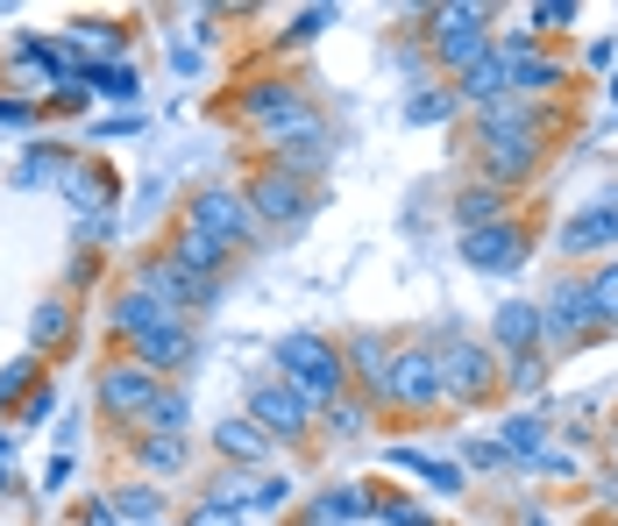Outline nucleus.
Here are the masks:
<instances>
[{"label": "nucleus", "mask_w": 618, "mask_h": 526, "mask_svg": "<svg viewBox=\"0 0 618 526\" xmlns=\"http://www.w3.org/2000/svg\"><path fill=\"white\" fill-rule=\"evenodd\" d=\"M278 363H284V378H292V392L306 399V405L341 392V356L327 349L321 335H306V327H292V335L278 342Z\"/></svg>", "instance_id": "1"}, {"label": "nucleus", "mask_w": 618, "mask_h": 526, "mask_svg": "<svg viewBox=\"0 0 618 526\" xmlns=\"http://www.w3.org/2000/svg\"><path fill=\"white\" fill-rule=\"evenodd\" d=\"M533 135H540V114L533 108H484V143H491V178H512L533 164Z\"/></svg>", "instance_id": "2"}, {"label": "nucleus", "mask_w": 618, "mask_h": 526, "mask_svg": "<svg viewBox=\"0 0 618 526\" xmlns=\"http://www.w3.org/2000/svg\"><path fill=\"white\" fill-rule=\"evenodd\" d=\"M377 392H384L391 405H434V399H441V363H434L427 349H405V356L384 363Z\"/></svg>", "instance_id": "3"}, {"label": "nucleus", "mask_w": 618, "mask_h": 526, "mask_svg": "<svg viewBox=\"0 0 618 526\" xmlns=\"http://www.w3.org/2000/svg\"><path fill=\"white\" fill-rule=\"evenodd\" d=\"M434 51H441V65L470 71L476 57H484V8H448V14H434Z\"/></svg>", "instance_id": "4"}, {"label": "nucleus", "mask_w": 618, "mask_h": 526, "mask_svg": "<svg viewBox=\"0 0 618 526\" xmlns=\"http://www.w3.org/2000/svg\"><path fill=\"white\" fill-rule=\"evenodd\" d=\"M434 363H441V399H484L491 392V356L476 342H448Z\"/></svg>", "instance_id": "5"}, {"label": "nucleus", "mask_w": 618, "mask_h": 526, "mask_svg": "<svg viewBox=\"0 0 618 526\" xmlns=\"http://www.w3.org/2000/svg\"><path fill=\"white\" fill-rule=\"evenodd\" d=\"M192 228L214 235V243L228 249V243H243V235L256 228V214H249L243 192H200V206H192Z\"/></svg>", "instance_id": "6"}, {"label": "nucleus", "mask_w": 618, "mask_h": 526, "mask_svg": "<svg viewBox=\"0 0 618 526\" xmlns=\"http://www.w3.org/2000/svg\"><path fill=\"white\" fill-rule=\"evenodd\" d=\"M243 200H249V214H263V221H299V214L313 206V192H306V178L270 171V178H256Z\"/></svg>", "instance_id": "7"}, {"label": "nucleus", "mask_w": 618, "mask_h": 526, "mask_svg": "<svg viewBox=\"0 0 618 526\" xmlns=\"http://www.w3.org/2000/svg\"><path fill=\"white\" fill-rule=\"evenodd\" d=\"M605 243H618V200H597V206H583V214L562 221L569 257H591V249H605Z\"/></svg>", "instance_id": "8"}, {"label": "nucleus", "mask_w": 618, "mask_h": 526, "mask_svg": "<svg viewBox=\"0 0 618 526\" xmlns=\"http://www.w3.org/2000/svg\"><path fill=\"white\" fill-rule=\"evenodd\" d=\"M462 257H470L476 270H519L526 264V235L519 228H476V235H462Z\"/></svg>", "instance_id": "9"}, {"label": "nucleus", "mask_w": 618, "mask_h": 526, "mask_svg": "<svg viewBox=\"0 0 618 526\" xmlns=\"http://www.w3.org/2000/svg\"><path fill=\"white\" fill-rule=\"evenodd\" d=\"M164 392H157V378H149V370H108V378H100V405H108V413H149V405H157Z\"/></svg>", "instance_id": "10"}, {"label": "nucleus", "mask_w": 618, "mask_h": 526, "mask_svg": "<svg viewBox=\"0 0 618 526\" xmlns=\"http://www.w3.org/2000/svg\"><path fill=\"white\" fill-rule=\"evenodd\" d=\"M249 413H256V427H270V434H299L313 405L299 399L292 384H256V405H249Z\"/></svg>", "instance_id": "11"}, {"label": "nucleus", "mask_w": 618, "mask_h": 526, "mask_svg": "<svg viewBox=\"0 0 618 526\" xmlns=\"http://www.w3.org/2000/svg\"><path fill=\"white\" fill-rule=\"evenodd\" d=\"M583 321H591V292H583V284H562V292L548 299V313H540V335L569 342V335H583Z\"/></svg>", "instance_id": "12"}, {"label": "nucleus", "mask_w": 618, "mask_h": 526, "mask_svg": "<svg viewBox=\"0 0 618 526\" xmlns=\"http://www.w3.org/2000/svg\"><path fill=\"white\" fill-rule=\"evenodd\" d=\"M164 321H171V306H157L149 292H122V299H114V327L135 335V342H143L149 327H164Z\"/></svg>", "instance_id": "13"}, {"label": "nucleus", "mask_w": 618, "mask_h": 526, "mask_svg": "<svg viewBox=\"0 0 618 526\" xmlns=\"http://www.w3.org/2000/svg\"><path fill=\"white\" fill-rule=\"evenodd\" d=\"M462 93H470V100H484V108H497V100L512 93V79H505V57H497V51H484L470 71H462Z\"/></svg>", "instance_id": "14"}, {"label": "nucleus", "mask_w": 618, "mask_h": 526, "mask_svg": "<svg viewBox=\"0 0 618 526\" xmlns=\"http://www.w3.org/2000/svg\"><path fill=\"white\" fill-rule=\"evenodd\" d=\"M135 349H143V370L157 378V370H164V363H178V356H186L192 342H186V327H178V313H171V321H164V327H149V335L135 342Z\"/></svg>", "instance_id": "15"}, {"label": "nucleus", "mask_w": 618, "mask_h": 526, "mask_svg": "<svg viewBox=\"0 0 618 526\" xmlns=\"http://www.w3.org/2000/svg\"><path fill=\"white\" fill-rule=\"evenodd\" d=\"M491 335L497 342H505V349H533V342H540V313L533 306H519V299H512V306H497V321H491Z\"/></svg>", "instance_id": "16"}, {"label": "nucleus", "mask_w": 618, "mask_h": 526, "mask_svg": "<svg viewBox=\"0 0 618 526\" xmlns=\"http://www.w3.org/2000/svg\"><path fill=\"white\" fill-rule=\"evenodd\" d=\"M391 470H413V477H427V484L434 491H462V470H456V462H434V456H419V448H391Z\"/></svg>", "instance_id": "17"}, {"label": "nucleus", "mask_w": 618, "mask_h": 526, "mask_svg": "<svg viewBox=\"0 0 618 526\" xmlns=\"http://www.w3.org/2000/svg\"><path fill=\"white\" fill-rule=\"evenodd\" d=\"M497 206H505V192H497V186H476V192H462V200H456V221H462V235H476V228H497Z\"/></svg>", "instance_id": "18"}, {"label": "nucleus", "mask_w": 618, "mask_h": 526, "mask_svg": "<svg viewBox=\"0 0 618 526\" xmlns=\"http://www.w3.org/2000/svg\"><path fill=\"white\" fill-rule=\"evenodd\" d=\"M221 257H228V249H221L214 235H200V228H186V235H178V264H186L192 278H214Z\"/></svg>", "instance_id": "19"}, {"label": "nucleus", "mask_w": 618, "mask_h": 526, "mask_svg": "<svg viewBox=\"0 0 618 526\" xmlns=\"http://www.w3.org/2000/svg\"><path fill=\"white\" fill-rule=\"evenodd\" d=\"M214 441L228 448V456H243V462H263L270 434H256V419H221V427H214Z\"/></svg>", "instance_id": "20"}, {"label": "nucleus", "mask_w": 618, "mask_h": 526, "mask_svg": "<svg viewBox=\"0 0 618 526\" xmlns=\"http://www.w3.org/2000/svg\"><path fill=\"white\" fill-rule=\"evenodd\" d=\"M505 79L519 86V93H548V86L562 79V71H554L548 57H533V51H526V57H505Z\"/></svg>", "instance_id": "21"}, {"label": "nucleus", "mask_w": 618, "mask_h": 526, "mask_svg": "<svg viewBox=\"0 0 618 526\" xmlns=\"http://www.w3.org/2000/svg\"><path fill=\"white\" fill-rule=\"evenodd\" d=\"M249 114L278 128V122H292V114H299V93H292V86H256V93H249Z\"/></svg>", "instance_id": "22"}, {"label": "nucleus", "mask_w": 618, "mask_h": 526, "mask_svg": "<svg viewBox=\"0 0 618 526\" xmlns=\"http://www.w3.org/2000/svg\"><path fill=\"white\" fill-rule=\"evenodd\" d=\"M540 441H548V427H540L533 413H519V419L505 427V441H497V448H505V456H540Z\"/></svg>", "instance_id": "23"}, {"label": "nucleus", "mask_w": 618, "mask_h": 526, "mask_svg": "<svg viewBox=\"0 0 618 526\" xmlns=\"http://www.w3.org/2000/svg\"><path fill=\"white\" fill-rule=\"evenodd\" d=\"M583 292H591V313H597V321H611V327H618V264H605L591 284H583Z\"/></svg>", "instance_id": "24"}, {"label": "nucleus", "mask_w": 618, "mask_h": 526, "mask_svg": "<svg viewBox=\"0 0 618 526\" xmlns=\"http://www.w3.org/2000/svg\"><path fill=\"white\" fill-rule=\"evenodd\" d=\"M370 513V499H363V491H335V499H321V505H313V519H321V526H335V519H363Z\"/></svg>", "instance_id": "25"}, {"label": "nucleus", "mask_w": 618, "mask_h": 526, "mask_svg": "<svg viewBox=\"0 0 618 526\" xmlns=\"http://www.w3.org/2000/svg\"><path fill=\"white\" fill-rule=\"evenodd\" d=\"M93 93H108V100H135V93H143V79H135L128 65H122V71L100 65V71H93Z\"/></svg>", "instance_id": "26"}, {"label": "nucleus", "mask_w": 618, "mask_h": 526, "mask_svg": "<svg viewBox=\"0 0 618 526\" xmlns=\"http://www.w3.org/2000/svg\"><path fill=\"white\" fill-rule=\"evenodd\" d=\"M100 200H108V178H93V171H71V206H86V214H93Z\"/></svg>", "instance_id": "27"}, {"label": "nucleus", "mask_w": 618, "mask_h": 526, "mask_svg": "<svg viewBox=\"0 0 618 526\" xmlns=\"http://www.w3.org/2000/svg\"><path fill=\"white\" fill-rule=\"evenodd\" d=\"M441 114H456V93H419L405 108V122H441Z\"/></svg>", "instance_id": "28"}, {"label": "nucleus", "mask_w": 618, "mask_h": 526, "mask_svg": "<svg viewBox=\"0 0 618 526\" xmlns=\"http://www.w3.org/2000/svg\"><path fill=\"white\" fill-rule=\"evenodd\" d=\"M143 456H149V470H178V456H186V448H178V434H157Z\"/></svg>", "instance_id": "29"}, {"label": "nucleus", "mask_w": 618, "mask_h": 526, "mask_svg": "<svg viewBox=\"0 0 618 526\" xmlns=\"http://www.w3.org/2000/svg\"><path fill=\"white\" fill-rule=\"evenodd\" d=\"M50 171H57V157H50V149H36V157H29L22 171H14V186H43Z\"/></svg>", "instance_id": "30"}, {"label": "nucleus", "mask_w": 618, "mask_h": 526, "mask_svg": "<svg viewBox=\"0 0 618 526\" xmlns=\"http://www.w3.org/2000/svg\"><path fill=\"white\" fill-rule=\"evenodd\" d=\"M29 378H36V363H29V356H22V363H8V370H0V399H14Z\"/></svg>", "instance_id": "31"}, {"label": "nucleus", "mask_w": 618, "mask_h": 526, "mask_svg": "<svg viewBox=\"0 0 618 526\" xmlns=\"http://www.w3.org/2000/svg\"><path fill=\"white\" fill-rule=\"evenodd\" d=\"M149 419H157V427H171V434H178V419H186V399H178V392H171V399H157V405H149Z\"/></svg>", "instance_id": "32"}, {"label": "nucleus", "mask_w": 618, "mask_h": 526, "mask_svg": "<svg viewBox=\"0 0 618 526\" xmlns=\"http://www.w3.org/2000/svg\"><path fill=\"white\" fill-rule=\"evenodd\" d=\"M71 43H86V51H114V36L100 22H79V29H71Z\"/></svg>", "instance_id": "33"}, {"label": "nucleus", "mask_w": 618, "mask_h": 526, "mask_svg": "<svg viewBox=\"0 0 618 526\" xmlns=\"http://www.w3.org/2000/svg\"><path fill=\"white\" fill-rule=\"evenodd\" d=\"M192 526H243V519H235V505H200Z\"/></svg>", "instance_id": "34"}, {"label": "nucleus", "mask_w": 618, "mask_h": 526, "mask_svg": "<svg viewBox=\"0 0 618 526\" xmlns=\"http://www.w3.org/2000/svg\"><path fill=\"white\" fill-rule=\"evenodd\" d=\"M540 378H548V370H540V363H533V356H519V363H512V384H519V392H533V384H540Z\"/></svg>", "instance_id": "35"}, {"label": "nucleus", "mask_w": 618, "mask_h": 526, "mask_svg": "<svg viewBox=\"0 0 618 526\" xmlns=\"http://www.w3.org/2000/svg\"><path fill=\"white\" fill-rule=\"evenodd\" d=\"M0 122H8V128H22V122H36V108H29V100H0Z\"/></svg>", "instance_id": "36"}, {"label": "nucleus", "mask_w": 618, "mask_h": 526, "mask_svg": "<svg viewBox=\"0 0 618 526\" xmlns=\"http://www.w3.org/2000/svg\"><path fill=\"white\" fill-rule=\"evenodd\" d=\"M50 335H65V306H43L36 313V342H50Z\"/></svg>", "instance_id": "37"}, {"label": "nucleus", "mask_w": 618, "mask_h": 526, "mask_svg": "<svg viewBox=\"0 0 618 526\" xmlns=\"http://www.w3.org/2000/svg\"><path fill=\"white\" fill-rule=\"evenodd\" d=\"M122 513H128V519H149V513H157V491H128Z\"/></svg>", "instance_id": "38"}, {"label": "nucleus", "mask_w": 618, "mask_h": 526, "mask_svg": "<svg viewBox=\"0 0 618 526\" xmlns=\"http://www.w3.org/2000/svg\"><path fill=\"white\" fill-rule=\"evenodd\" d=\"M470 462H476V470H497V462H505V448H497V441H476Z\"/></svg>", "instance_id": "39"}, {"label": "nucleus", "mask_w": 618, "mask_h": 526, "mask_svg": "<svg viewBox=\"0 0 618 526\" xmlns=\"http://www.w3.org/2000/svg\"><path fill=\"white\" fill-rule=\"evenodd\" d=\"M321 29H327V8H306V14H299V29H292V36H321Z\"/></svg>", "instance_id": "40"}, {"label": "nucleus", "mask_w": 618, "mask_h": 526, "mask_svg": "<svg viewBox=\"0 0 618 526\" xmlns=\"http://www.w3.org/2000/svg\"><path fill=\"white\" fill-rule=\"evenodd\" d=\"M384 519L391 526H427V513H413V505H384Z\"/></svg>", "instance_id": "41"}, {"label": "nucleus", "mask_w": 618, "mask_h": 526, "mask_svg": "<svg viewBox=\"0 0 618 526\" xmlns=\"http://www.w3.org/2000/svg\"><path fill=\"white\" fill-rule=\"evenodd\" d=\"M86 526H122V519H108V505H100V513H86Z\"/></svg>", "instance_id": "42"}, {"label": "nucleus", "mask_w": 618, "mask_h": 526, "mask_svg": "<svg viewBox=\"0 0 618 526\" xmlns=\"http://www.w3.org/2000/svg\"><path fill=\"white\" fill-rule=\"evenodd\" d=\"M8 462H14V448H8V441H0V477H8Z\"/></svg>", "instance_id": "43"}, {"label": "nucleus", "mask_w": 618, "mask_h": 526, "mask_svg": "<svg viewBox=\"0 0 618 526\" xmlns=\"http://www.w3.org/2000/svg\"><path fill=\"white\" fill-rule=\"evenodd\" d=\"M611 108H618V79H611Z\"/></svg>", "instance_id": "44"}, {"label": "nucleus", "mask_w": 618, "mask_h": 526, "mask_svg": "<svg viewBox=\"0 0 618 526\" xmlns=\"http://www.w3.org/2000/svg\"><path fill=\"white\" fill-rule=\"evenodd\" d=\"M533 526H548V519H533Z\"/></svg>", "instance_id": "45"}]
</instances>
